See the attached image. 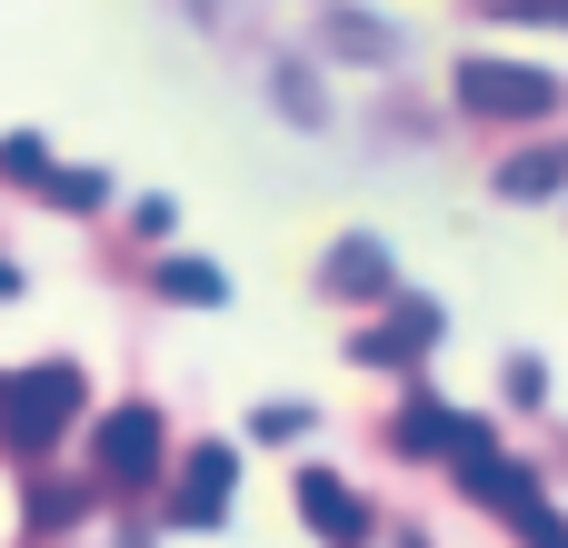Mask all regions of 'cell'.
Returning <instances> with one entry per match:
<instances>
[{
    "label": "cell",
    "instance_id": "1",
    "mask_svg": "<svg viewBox=\"0 0 568 548\" xmlns=\"http://www.w3.org/2000/svg\"><path fill=\"white\" fill-rule=\"evenodd\" d=\"M80 419V369L70 359H50V369H20V379H0V449H20V459H40L60 429Z\"/></svg>",
    "mask_w": 568,
    "mask_h": 548
},
{
    "label": "cell",
    "instance_id": "2",
    "mask_svg": "<svg viewBox=\"0 0 568 548\" xmlns=\"http://www.w3.org/2000/svg\"><path fill=\"white\" fill-rule=\"evenodd\" d=\"M459 110H479V120H549L559 80L519 70V60H459Z\"/></svg>",
    "mask_w": 568,
    "mask_h": 548
},
{
    "label": "cell",
    "instance_id": "3",
    "mask_svg": "<svg viewBox=\"0 0 568 548\" xmlns=\"http://www.w3.org/2000/svg\"><path fill=\"white\" fill-rule=\"evenodd\" d=\"M160 459H170V429H160L150 409H120V419L90 429V479H100V489H150Z\"/></svg>",
    "mask_w": 568,
    "mask_h": 548
},
{
    "label": "cell",
    "instance_id": "4",
    "mask_svg": "<svg viewBox=\"0 0 568 548\" xmlns=\"http://www.w3.org/2000/svg\"><path fill=\"white\" fill-rule=\"evenodd\" d=\"M230 479H240V459L210 439V449H190V469H180V499H170V519H190V529H210L220 509H230Z\"/></svg>",
    "mask_w": 568,
    "mask_h": 548
},
{
    "label": "cell",
    "instance_id": "5",
    "mask_svg": "<svg viewBox=\"0 0 568 548\" xmlns=\"http://www.w3.org/2000/svg\"><path fill=\"white\" fill-rule=\"evenodd\" d=\"M429 339H439V309H429V300H409L389 329H359V339H349V359H369V369H409Z\"/></svg>",
    "mask_w": 568,
    "mask_h": 548
},
{
    "label": "cell",
    "instance_id": "6",
    "mask_svg": "<svg viewBox=\"0 0 568 548\" xmlns=\"http://www.w3.org/2000/svg\"><path fill=\"white\" fill-rule=\"evenodd\" d=\"M300 519H310L320 539H369V509H359V499H349L339 479H320V469L300 479Z\"/></svg>",
    "mask_w": 568,
    "mask_h": 548
},
{
    "label": "cell",
    "instance_id": "7",
    "mask_svg": "<svg viewBox=\"0 0 568 548\" xmlns=\"http://www.w3.org/2000/svg\"><path fill=\"white\" fill-rule=\"evenodd\" d=\"M329 290L339 300H389V250L379 240H339L329 250Z\"/></svg>",
    "mask_w": 568,
    "mask_h": 548
},
{
    "label": "cell",
    "instance_id": "8",
    "mask_svg": "<svg viewBox=\"0 0 568 548\" xmlns=\"http://www.w3.org/2000/svg\"><path fill=\"white\" fill-rule=\"evenodd\" d=\"M329 50H339V60H359V70H389V60H399L389 20H369V10H329Z\"/></svg>",
    "mask_w": 568,
    "mask_h": 548
},
{
    "label": "cell",
    "instance_id": "9",
    "mask_svg": "<svg viewBox=\"0 0 568 548\" xmlns=\"http://www.w3.org/2000/svg\"><path fill=\"white\" fill-rule=\"evenodd\" d=\"M449 439H459V409H439V399H409V409H399V449H409V459H439Z\"/></svg>",
    "mask_w": 568,
    "mask_h": 548
},
{
    "label": "cell",
    "instance_id": "10",
    "mask_svg": "<svg viewBox=\"0 0 568 548\" xmlns=\"http://www.w3.org/2000/svg\"><path fill=\"white\" fill-rule=\"evenodd\" d=\"M559 180H568L559 150H529V160H509V170H499V190H509V200H549Z\"/></svg>",
    "mask_w": 568,
    "mask_h": 548
},
{
    "label": "cell",
    "instance_id": "11",
    "mask_svg": "<svg viewBox=\"0 0 568 548\" xmlns=\"http://www.w3.org/2000/svg\"><path fill=\"white\" fill-rule=\"evenodd\" d=\"M40 190H50L60 210H100V200H110V180H100V170H40Z\"/></svg>",
    "mask_w": 568,
    "mask_h": 548
},
{
    "label": "cell",
    "instance_id": "12",
    "mask_svg": "<svg viewBox=\"0 0 568 548\" xmlns=\"http://www.w3.org/2000/svg\"><path fill=\"white\" fill-rule=\"evenodd\" d=\"M160 290H170V300H190V309H210V300H220V270H210V260H170V270H160Z\"/></svg>",
    "mask_w": 568,
    "mask_h": 548
},
{
    "label": "cell",
    "instance_id": "13",
    "mask_svg": "<svg viewBox=\"0 0 568 548\" xmlns=\"http://www.w3.org/2000/svg\"><path fill=\"white\" fill-rule=\"evenodd\" d=\"M0 170H10V180H40V170H50V150L20 130V140H0Z\"/></svg>",
    "mask_w": 568,
    "mask_h": 548
},
{
    "label": "cell",
    "instance_id": "14",
    "mask_svg": "<svg viewBox=\"0 0 568 548\" xmlns=\"http://www.w3.org/2000/svg\"><path fill=\"white\" fill-rule=\"evenodd\" d=\"M509 399L539 409V399H549V369H539V359H509Z\"/></svg>",
    "mask_w": 568,
    "mask_h": 548
},
{
    "label": "cell",
    "instance_id": "15",
    "mask_svg": "<svg viewBox=\"0 0 568 548\" xmlns=\"http://www.w3.org/2000/svg\"><path fill=\"white\" fill-rule=\"evenodd\" d=\"M300 429H310V409H260L250 419V439H300Z\"/></svg>",
    "mask_w": 568,
    "mask_h": 548
},
{
    "label": "cell",
    "instance_id": "16",
    "mask_svg": "<svg viewBox=\"0 0 568 548\" xmlns=\"http://www.w3.org/2000/svg\"><path fill=\"white\" fill-rule=\"evenodd\" d=\"M0 300H20V270H10V260H0Z\"/></svg>",
    "mask_w": 568,
    "mask_h": 548
}]
</instances>
